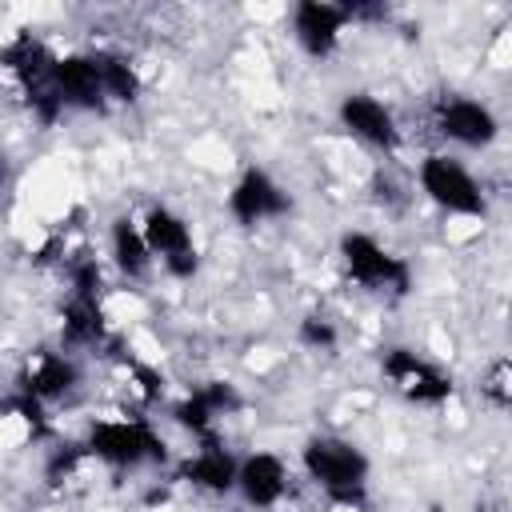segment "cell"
I'll use <instances>...</instances> for the list:
<instances>
[{"label":"cell","instance_id":"cell-1","mask_svg":"<svg viewBox=\"0 0 512 512\" xmlns=\"http://www.w3.org/2000/svg\"><path fill=\"white\" fill-rule=\"evenodd\" d=\"M300 464L308 480L344 508H364L368 504V456L340 436H312L300 452Z\"/></svg>","mask_w":512,"mask_h":512},{"label":"cell","instance_id":"cell-17","mask_svg":"<svg viewBox=\"0 0 512 512\" xmlns=\"http://www.w3.org/2000/svg\"><path fill=\"white\" fill-rule=\"evenodd\" d=\"M112 260L128 280H144L152 268V252L144 244V232L132 216H116L112 220Z\"/></svg>","mask_w":512,"mask_h":512},{"label":"cell","instance_id":"cell-2","mask_svg":"<svg viewBox=\"0 0 512 512\" xmlns=\"http://www.w3.org/2000/svg\"><path fill=\"white\" fill-rule=\"evenodd\" d=\"M0 64L20 80V88H24V100H28V108L36 112V120L40 124H52L60 112H64V104H60V96H56V56L48 52V44L44 40H36L32 32H20L4 52H0Z\"/></svg>","mask_w":512,"mask_h":512},{"label":"cell","instance_id":"cell-10","mask_svg":"<svg viewBox=\"0 0 512 512\" xmlns=\"http://www.w3.org/2000/svg\"><path fill=\"white\" fill-rule=\"evenodd\" d=\"M336 116H340V124H344L356 140H364V144H372V148H380V152H396V148H400L396 116H392V108H388L384 100H376L372 92H344Z\"/></svg>","mask_w":512,"mask_h":512},{"label":"cell","instance_id":"cell-14","mask_svg":"<svg viewBox=\"0 0 512 512\" xmlns=\"http://www.w3.org/2000/svg\"><path fill=\"white\" fill-rule=\"evenodd\" d=\"M236 468H240V460H236V456L216 440V432H212V436L200 440V452L188 456V460L176 468V476H180L184 484L204 488V492H232V488H236Z\"/></svg>","mask_w":512,"mask_h":512},{"label":"cell","instance_id":"cell-11","mask_svg":"<svg viewBox=\"0 0 512 512\" xmlns=\"http://www.w3.org/2000/svg\"><path fill=\"white\" fill-rule=\"evenodd\" d=\"M348 28V12L344 4H328V0H300L292 8V36L296 44L312 56V60H328L340 48V32Z\"/></svg>","mask_w":512,"mask_h":512},{"label":"cell","instance_id":"cell-12","mask_svg":"<svg viewBox=\"0 0 512 512\" xmlns=\"http://www.w3.org/2000/svg\"><path fill=\"white\" fill-rule=\"evenodd\" d=\"M56 96L64 108H80V112H104L108 96H104V80L100 68L92 60V52H76V56H56Z\"/></svg>","mask_w":512,"mask_h":512},{"label":"cell","instance_id":"cell-20","mask_svg":"<svg viewBox=\"0 0 512 512\" xmlns=\"http://www.w3.org/2000/svg\"><path fill=\"white\" fill-rule=\"evenodd\" d=\"M296 336H300L304 348H316V352L336 348V324H332L328 316H316V312L300 320V332H296Z\"/></svg>","mask_w":512,"mask_h":512},{"label":"cell","instance_id":"cell-22","mask_svg":"<svg viewBox=\"0 0 512 512\" xmlns=\"http://www.w3.org/2000/svg\"><path fill=\"white\" fill-rule=\"evenodd\" d=\"M480 388H484V396L504 412V408H508V400H512V396H508V360H496V364H492V372H488V380H484Z\"/></svg>","mask_w":512,"mask_h":512},{"label":"cell","instance_id":"cell-13","mask_svg":"<svg viewBox=\"0 0 512 512\" xmlns=\"http://www.w3.org/2000/svg\"><path fill=\"white\" fill-rule=\"evenodd\" d=\"M236 492L252 508H276L288 492V468L276 452H252L236 468Z\"/></svg>","mask_w":512,"mask_h":512},{"label":"cell","instance_id":"cell-5","mask_svg":"<svg viewBox=\"0 0 512 512\" xmlns=\"http://www.w3.org/2000/svg\"><path fill=\"white\" fill-rule=\"evenodd\" d=\"M380 372L388 376V384H392L408 404H428V408H436V404H448L452 392H456L452 376H448L436 360H428V356H420L416 348H404V344L384 348Z\"/></svg>","mask_w":512,"mask_h":512},{"label":"cell","instance_id":"cell-21","mask_svg":"<svg viewBox=\"0 0 512 512\" xmlns=\"http://www.w3.org/2000/svg\"><path fill=\"white\" fill-rule=\"evenodd\" d=\"M88 452H84V444H64V448H56L52 452V460H48V468H44V476H48V484H60L64 476H72L76 468H80V460H84Z\"/></svg>","mask_w":512,"mask_h":512},{"label":"cell","instance_id":"cell-6","mask_svg":"<svg viewBox=\"0 0 512 512\" xmlns=\"http://www.w3.org/2000/svg\"><path fill=\"white\" fill-rule=\"evenodd\" d=\"M420 192L452 216H484V208H488L476 176L444 152H432L420 160Z\"/></svg>","mask_w":512,"mask_h":512},{"label":"cell","instance_id":"cell-19","mask_svg":"<svg viewBox=\"0 0 512 512\" xmlns=\"http://www.w3.org/2000/svg\"><path fill=\"white\" fill-rule=\"evenodd\" d=\"M172 416H176V424L180 428H188L196 440H204V436H212V424H216V412L204 404V396L192 388L180 404H172Z\"/></svg>","mask_w":512,"mask_h":512},{"label":"cell","instance_id":"cell-15","mask_svg":"<svg viewBox=\"0 0 512 512\" xmlns=\"http://www.w3.org/2000/svg\"><path fill=\"white\" fill-rule=\"evenodd\" d=\"M76 380H80V372H76V364L68 360V356H60V352H40L24 372H20V392L24 396H32V400H60V396H68L72 388H76Z\"/></svg>","mask_w":512,"mask_h":512},{"label":"cell","instance_id":"cell-23","mask_svg":"<svg viewBox=\"0 0 512 512\" xmlns=\"http://www.w3.org/2000/svg\"><path fill=\"white\" fill-rule=\"evenodd\" d=\"M0 168H4V152H0Z\"/></svg>","mask_w":512,"mask_h":512},{"label":"cell","instance_id":"cell-9","mask_svg":"<svg viewBox=\"0 0 512 512\" xmlns=\"http://www.w3.org/2000/svg\"><path fill=\"white\" fill-rule=\"evenodd\" d=\"M292 208V200H288V192L264 172V168H244L240 172V180L232 184V192H228V212H232V220L240 224V228H256V224H264V220H272V216H284Z\"/></svg>","mask_w":512,"mask_h":512},{"label":"cell","instance_id":"cell-4","mask_svg":"<svg viewBox=\"0 0 512 512\" xmlns=\"http://www.w3.org/2000/svg\"><path fill=\"white\" fill-rule=\"evenodd\" d=\"M340 260L348 280H356L368 292H392L404 296L412 288V268L404 256L388 252L380 240H372L368 232H344L340 236Z\"/></svg>","mask_w":512,"mask_h":512},{"label":"cell","instance_id":"cell-8","mask_svg":"<svg viewBox=\"0 0 512 512\" xmlns=\"http://www.w3.org/2000/svg\"><path fill=\"white\" fill-rule=\"evenodd\" d=\"M432 124H436V132L444 140L464 144V148H484L500 132L492 108L472 100V96H440L436 108H432Z\"/></svg>","mask_w":512,"mask_h":512},{"label":"cell","instance_id":"cell-16","mask_svg":"<svg viewBox=\"0 0 512 512\" xmlns=\"http://www.w3.org/2000/svg\"><path fill=\"white\" fill-rule=\"evenodd\" d=\"M64 340L68 344H88V348H100L108 340L100 296H80V292L68 296V304H64Z\"/></svg>","mask_w":512,"mask_h":512},{"label":"cell","instance_id":"cell-3","mask_svg":"<svg viewBox=\"0 0 512 512\" xmlns=\"http://www.w3.org/2000/svg\"><path fill=\"white\" fill-rule=\"evenodd\" d=\"M84 452L112 464V468H140V464H164L168 460V444L144 420H100V424H92L88 440H84Z\"/></svg>","mask_w":512,"mask_h":512},{"label":"cell","instance_id":"cell-18","mask_svg":"<svg viewBox=\"0 0 512 512\" xmlns=\"http://www.w3.org/2000/svg\"><path fill=\"white\" fill-rule=\"evenodd\" d=\"M92 60L100 68V80H104V96L108 100L132 104L140 96V76H136V68L120 52H92Z\"/></svg>","mask_w":512,"mask_h":512},{"label":"cell","instance_id":"cell-7","mask_svg":"<svg viewBox=\"0 0 512 512\" xmlns=\"http://www.w3.org/2000/svg\"><path fill=\"white\" fill-rule=\"evenodd\" d=\"M140 232H144V244L152 256L164 260V268L176 276V280H188L196 276L200 268V252H196V240H192V228L184 216H176L172 208L164 204H152L140 220Z\"/></svg>","mask_w":512,"mask_h":512}]
</instances>
